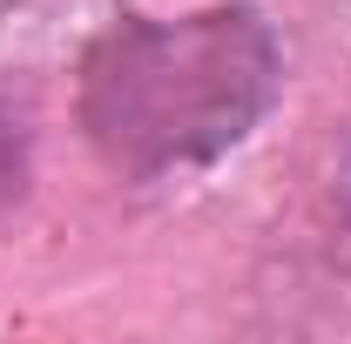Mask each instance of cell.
<instances>
[{
    "label": "cell",
    "instance_id": "2",
    "mask_svg": "<svg viewBox=\"0 0 351 344\" xmlns=\"http://www.w3.org/2000/svg\"><path fill=\"white\" fill-rule=\"evenodd\" d=\"M7 196H21V135L7 129V115H0V203Z\"/></svg>",
    "mask_w": 351,
    "mask_h": 344
},
{
    "label": "cell",
    "instance_id": "1",
    "mask_svg": "<svg viewBox=\"0 0 351 344\" xmlns=\"http://www.w3.org/2000/svg\"><path fill=\"white\" fill-rule=\"evenodd\" d=\"M277 34L257 7H203L182 21L122 14L82 54L88 149L129 182L189 175L230 156L277 101Z\"/></svg>",
    "mask_w": 351,
    "mask_h": 344
}]
</instances>
